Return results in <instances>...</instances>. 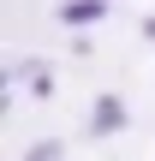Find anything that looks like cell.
Masks as SVG:
<instances>
[{"mask_svg":"<svg viewBox=\"0 0 155 161\" xmlns=\"http://www.w3.org/2000/svg\"><path fill=\"white\" fill-rule=\"evenodd\" d=\"M60 18L66 24H96L102 18V0H72V6H60Z\"/></svg>","mask_w":155,"mask_h":161,"instance_id":"6da1fadb","label":"cell"}]
</instances>
